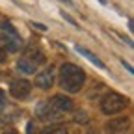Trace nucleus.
<instances>
[{
	"label": "nucleus",
	"instance_id": "obj_1",
	"mask_svg": "<svg viewBox=\"0 0 134 134\" xmlns=\"http://www.w3.org/2000/svg\"><path fill=\"white\" fill-rule=\"evenodd\" d=\"M86 82V73L82 67L75 65V63H63L60 67V86L69 91V93H76L84 88Z\"/></svg>",
	"mask_w": 134,
	"mask_h": 134
},
{
	"label": "nucleus",
	"instance_id": "obj_2",
	"mask_svg": "<svg viewBox=\"0 0 134 134\" xmlns=\"http://www.w3.org/2000/svg\"><path fill=\"white\" fill-rule=\"evenodd\" d=\"M127 106V99L119 93H106L100 100V110L103 114L114 115V114H119L121 110H125Z\"/></svg>",
	"mask_w": 134,
	"mask_h": 134
},
{
	"label": "nucleus",
	"instance_id": "obj_3",
	"mask_svg": "<svg viewBox=\"0 0 134 134\" xmlns=\"http://www.w3.org/2000/svg\"><path fill=\"white\" fill-rule=\"evenodd\" d=\"M47 104H48V108L52 110L58 117H62V115H63V114H67V112H71V110H73V106H75V104H73V100H71L69 97L60 95V93H58V95H54V97L50 99Z\"/></svg>",
	"mask_w": 134,
	"mask_h": 134
},
{
	"label": "nucleus",
	"instance_id": "obj_4",
	"mask_svg": "<svg viewBox=\"0 0 134 134\" xmlns=\"http://www.w3.org/2000/svg\"><path fill=\"white\" fill-rule=\"evenodd\" d=\"M30 91H32L30 80H26V78H15V80H11V86H9L11 97H15V99H28Z\"/></svg>",
	"mask_w": 134,
	"mask_h": 134
},
{
	"label": "nucleus",
	"instance_id": "obj_5",
	"mask_svg": "<svg viewBox=\"0 0 134 134\" xmlns=\"http://www.w3.org/2000/svg\"><path fill=\"white\" fill-rule=\"evenodd\" d=\"M52 84H54V69H52V65H50L43 73H39L36 76V86L41 88V90H50Z\"/></svg>",
	"mask_w": 134,
	"mask_h": 134
},
{
	"label": "nucleus",
	"instance_id": "obj_6",
	"mask_svg": "<svg viewBox=\"0 0 134 134\" xmlns=\"http://www.w3.org/2000/svg\"><path fill=\"white\" fill-rule=\"evenodd\" d=\"M0 47H2L6 52H17L19 47H21V41H19V37H15V36L2 34V36H0Z\"/></svg>",
	"mask_w": 134,
	"mask_h": 134
},
{
	"label": "nucleus",
	"instance_id": "obj_7",
	"mask_svg": "<svg viewBox=\"0 0 134 134\" xmlns=\"http://www.w3.org/2000/svg\"><path fill=\"white\" fill-rule=\"evenodd\" d=\"M17 69L23 71V73H26V75H34L36 69H37V63L34 62L30 56H24V58H21L19 62H17Z\"/></svg>",
	"mask_w": 134,
	"mask_h": 134
},
{
	"label": "nucleus",
	"instance_id": "obj_8",
	"mask_svg": "<svg viewBox=\"0 0 134 134\" xmlns=\"http://www.w3.org/2000/svg\"><path fill=\"white\" fill-rule=\"evenodd\" d=\"M104 127H106V130H108L110 134H115V132H123V130H127V127H129V119H127V117H119V119L108 121Z\"/></svg>",
	"mask_w": 134,
	"mask_h": 134
},
{
	"label": "nucleus",
	"instance_id": "obj_9",
	"mask_svg": "<svg viewBox=\"0 0 134 134\" xmlns=\"http://www.w3.org/2000/svg\"><path fill=\"white\" fill-rule=\"evenodd\" d=\"M76 50H78V52H80L82 56H86V58H88V60H90L91 63H95V65L99 67V69H106V65H104L103 62H100V60H99V58H97L95 54H91L88 48H84V47H76Z\"/></svg>",
	"mask_w": 134,
	"mask_h": 134
},
{
	"label": "nucleus",
	"instance_id": "obj_10",
	"mask_svg": "<svg viewBox=\"0 0 134 134\" xmlns=\"http://www.w3.org/2000/svg\"><path fill=\"white\" fill-rule=\"evenodd\" d=\"M0 28H2V32H6L8 36H15V37H19V34H17V30L8 23V21H4V23H0Z\"/></svg>",
	"mask_w": 134,
	"mask_h": 134
},
{
	"label": "nucleus",
	"instance_id": "obj_11",
	"mask_svg": "<svg viewBox=\"0 0 134 134\" xmlns=\"http://www.w3.org/2000/svg\"><path fill=\"white\" fill-rule=\"evenodd\" d=\"M6 60H8V54H6V50L0 47V63H4Z\"/></svg>",
	"mask_w": 134,
	"mask_h": 134
},
{
	"label": "nucleus",
	"instance_id": "obj_12",
	"mask_svg": "<svg viewBox=\"0 0 134 134\" xmlns=\"http://www.w3.org/2000/svg\"><path fill=\"white\" fill-rule=\"evenodd\" d=\"M76 121H88L86 114H84V110H80V114H76Z\"/></svg>",
	"mask_w": 134,
	"mask_h": 134
},
{
	"label": "nucleus",
	"instance_id": "obj_13",
	"mask_svg": "<svg viewBox=\"0 0 134 134\" xmlns=\"http://www.w3.org/2000/svg\"><path fill=\"white\" fill-rule=\"evenodd\" d=\"M4 103H6V97H4V91L0 90V110L4 108Z\"/></svg>",
	"mask_w": 134,
	"mask_h": 134
},
{
	"label": "nucleus",
	"instance_id": "obj_14",
	"mask_svg": "<svg viewBox=\"0 0 134 134\" xmlns=\"http://www.w3.org/2000/svg\"><path fill=\"white\" fill-rule=\"evenodd\" d=\"M34 132V123H28V134Z\"/></svg>",
	"mask_w": 134,
	"mask_h": 134
},
{
	"label": "nucleus",
	"instance_id": "obj_15",
	"mask_svg": "<svg viewBox=\"0 0 134 134\" xmlns=\"http://www.w3.org/2000/svg\"><path fill=\"white\" fill-rule=\"evenodd\" d=\"M4 134H17V132H15V130H6Z\"/></svg>",
	"mask_w": 134,
	"mask_h": 134
},
{
	"label": "nucleus",
	"instance_id": "obj_16",
	"mask_svg": "<svg viewBox=\"0 0 134 134\" xmlns=\"http://www.w3.org/2000/svg\"><path fill=\"white\" fill-rule=\"evenodd\" d=\"M60 134H67V132H63V130H60Z\"/></svg>",
	"mask_w": 134,
	"mask_h": 134
},
{
	"label": "nucleus",
	"instance_id": "obj_17",
	"mask_svg": "<svg viewBox=\"0 0 134 134\" xmlns=\"http://www.w3.org/2000/svg\"><path fill=\"white\" fill-rule=\"evenodd\" d=\"M63 2H67V4H69V0H63Z\"/></svg>",
	"mask_w": 134,
	"mask_h": 134
},
{
	"label": "nucleus",
	"instance_id": "obj_18",
	"mask_svg": "<svg viewBox=\"0 0 134 134\" xmlns=\"http://www.w3.org/2000/svg\"><path fill=\"white\" fill-rule=\"evenodd\" d=\"M90 134H95V132H90Z\"/></svg>",
	"mask_w": 134,
	"mask_h": 134
}]
</instances>
